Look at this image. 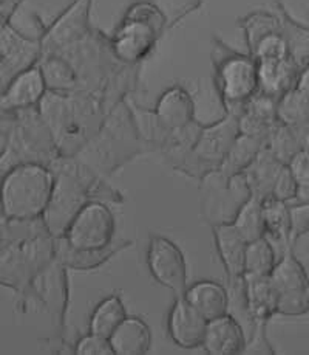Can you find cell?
<instances>
[{
	"mask_svg": "<svg viewBox=\"0 0 309 355\" xmlns=\"http://www.w3.org/2000/svg\"><path fill=\"white\" fill-rule=\"evenodd\" d=\"M263 213H265L268 238L279 242L285 248V252L292 248L291 239V213H289V203L275 199H266L263 202Z\"/></svg>",
	"mask_w": 309,
	"mask_h": 355,
	"instance_id": "1f68e13d",
	"label": "cell"
},
{
	"mask_svg": "<svg viewBox=\"0 0 309 355\" xmlns=\"http://www.w3.org/2000/svg\"><path fill=\"white\" fill-rule=\"evenodd\" d=\"M246 281V295L251 313L257 324H268L277 312V295L272 286L271 276H247Z\"/></svg>",
	"mask_w": 309,
	"mask_h": 355,
	"instance_id": "83f0119b",
	"label": "cell"
},
{
	"mask_svg": "<svg viewBox=\"0 0 309 355\" xmlns=\"http://www.w3.org/2000/svg\"><path fill=\"white\" fill-rule=\"evenodd\" d=\"M240 135L238 115L227 114L218 121L203 124L192 149L182 157L175 169L195 179L205 180L225 163L236 137Z\"/></svg>",
	"mask_w": 309,
	"mask_h": 355,
	"instance_id": "9c48e42d",
	"label": "cell"
},
{
	"mask_svg": "<svg viewBox=\"0 0 309 355\" xmlns=\"http://www.w3.org/2000/svg\"><path fill=\"white\" fill-rule=\"evenodd\" d=\"M291 213V244L294 245L301 236L309 233V203H292L289 205Z\"/></svg>",
	"mask_w": 309,
	"mask_h": 355,
	"instance_id": "60d3db41",
	"label": "cell"
},
{
	"mask_svg": "<svg viewBox=\"0 0 309 355\" xmlns=\"http://www.w3.org/2000/svg\"><path fill=\"white\" fill-rule=\"evenodd\" d=\"M55 173L41 163H22L2 175V219L35 220L47 209Z\"/></svg>",
	"mask_w": 309,
	"mask_h": 355,
	"instance_id": "8992f818",
	"label": "cell"
},
{
	"mask_svg": "<svg viewBox=\"0 0 309 355\" xmlns=\"http://www.w3.org/2000/svg\"><path fill=\"white\" fill-rule=\"evenodd\" d=\"M115 216L102 200H91L77 213L65 241L79 250H101L113 244Z\"/></svg>",
	"mask_w": 309,
	"mask_h": 355,
	"instance_id": "8fae6325",
	"label": "cell"
},
{
	"mask_svg": "<svg viewBox=\"0 0 309 355\" xmlns=\"http://www.w3.org/2000/svg\"><path fill=\"white\" fill-rule=\"evenodd\" d=\"M257 64L260 92L277 100L297 85L301 75V70L289 58L265 59V61H257Z\"/></svg>",
	"mask_w": 309,
	"mask_h": 355,
	"instance_id": "7402d4cb",
	"label": "cell"
},
{
	"mask_svg": "<svg viewBox=\"0 0 309 355\" xmlns=\"http://www.w3.org/2000/svg\"><path fill=\"white\" fill-rule=\"evenodd\" d=\"M283 166L285 164L275 159L271 150L266 146L263 148L257 155V159L249 164L245 169V173H243L251 196L261 202L271 199L275 180H277Z\"/></svg>",
	"mask_w": 309,
	"mask_h": 355,
	"instance_id": "603a6c76",
	"label": "cell"
},
{
	"mask_svg": "<svg viewBox=\"0 0 309 355\" xmlns=\"http://www.w3.org/2000/svg\"><path fill=\"white\" fill-rule=\"evenodd\" d=\"M266 326L268 324H259L252 337L247 340L246 349L243 354H255V355H274L275 351L272 349L271 343L266 337Z\"/></svg>",
	"mask_w": 309,
	"mask_h": 355,
	"instance_id": "ee69618b",
	"label": "cell"
},
{
	"mask_svg": "<svg viewBox=\"0 0 309 355\" xmlns=\"http://www.w3.org/2000/svg\"><path fill=\"white\" fill-rule=\"evenodd\" d=\"M61 154L39 107L2 112V175L22 163L51 166Z\"/></svg>",
	"mask_w": 309,
	"mask_h": 355,
	"instance_id": "5b68a950",
	"label": "cell"
},
{
	"mask_svg": "<svg viewBox=\"0 0 309 355\" xmlns=\"http://www.w3.org/2000/svg\"><path fill=\"white\" fill-rule=\"evenodd\" d=\"M75 354L77 355H115L110 338L101 337L96 334H88L77 341L75 346Z\"/></svg>",
	"mask_w": 309,
	"mask_h": 355,
	"instance_id": "ab89813d",
	"label": "cell"
},
{
	"mask_svg": "<svg viewBox=\"0 0 309 355\" xmlns=\"http://www.w3.org/2000/svg\"><path fill=\"white\" fill-rule=\"evenodd\" d=\"M149 150L155 149L142 135L133 110L124 100L109 112L100 132L76 157L104 175Z\"/></svg>",
	"mask_w": 309,
	"mask_h": 355,
	"instance_id": "277c9868",
	"label": "cell"
},
{
	"mask_svg": "<svg viewBox=\"0 0 309 355\" xmlns=\"http://www.w3.org/2000/svg\"><path fill=\"white\" fill-rule=\"evenodd\" d=\"M251 55L255 61H265V59H286L289 58L286 41L281 36V33H274V35L266 36L263 41L255 47Z\"/></svg>",
	"mask_w": 309,
	"mask_h": 355,
	"instance_id": "f35d334b",
	"label": "cell"
},
{
	"mask_svg": "<svg viewBox=\"0 0 309 355\" xmlns=\"http://www.w3.org/2000/svg\"><path fill=\"white\" fill-rule=\"evenodd\" d=\"M115 355H144L152 346V332L146 321L127 317L110 337Z\"/></svg>",
	"mask_w": 309,
	"mask_h": 355,
	"instance_id": "4316f807",
	"label": "cell"
},
{
	"mask_svg": "<svg viewBox=\"0 0 309 355\" xmlns=\"http://www.w3.org/2000/svg\"><path fill=\"white\" fill-rule=\"evenodd\" d=\"M271 281L277 295L280 315L300 317L309 312V276L292 248L281 254L271 273Z\"/></svg>",
	"mask_w": 309,
	"mask_h": 355,
	"instance_id": "30bf717a",
	"label": "cell"
},
{
	"mask_svg": "<svg viewBox=\"0 0 309 355\" xmlns=\"http://www.w3.org/2000/svg\"><path fill=\"white\" fill-rule=\"evenodd\" d=\"M279 254L271 239L265 236L252 241L246 248L245 275L247 276H271L279 262Z\"/></svg>",
	"mask_w": 309,
	"mask_h": 355,
	"instance_id": "e575fe53",
	"label": "cell"
},
{
	"mask_svg": "<svg viewBox=\"0 0 309 355\" xmlns=\"http://www.w3.org/2000/svg\"><path fill=\"white\" fill-rule=\"evenodd\" d=\"M127 318L126 307L120 297H109L102 300L90 318V332L110 338L124 320Z\"/></svg>",
	"mask_w": 309,
	"mask_h": 355,
	"instance_id": "836d02e7",
	"label": "cell"
},
{
	"mask_svg": "<svg viewBox=\"0 0 309 355\" xmlns=\"http://www.w3.org/2000/svg\"><path fill=\"white\" fill-rule=\"evenodd\" d=\"M44 56L42 41L17 33L8 24L0 27V84L2 90L17 75L36 67Z\"/></svg>",
	"mask_w": 309,
	"mask_h": 355,
	"instance_id": "4fadbf2b",
	"label": "cell"
},
{
	"mask_svg": "<svg viewBox=\"0 0 309 355\" xmlns=\"http://www.w3.org/2000/svg\"><path fill=\"white\" fill-rule=\"evenodd\" d=\"M184 298L207 321L220 318L227 313V288L215 281H200L192 287H187Z\"/></svg>",
	"mask_w": 309,
	"mask_h": 355,
	"instance_id": "484cf974",
	"label": "cell"
},
{
	"mask_svg": "<svg viewBox=\"0 0 309 355\" xmlns=\"http://www.w3.org/2000/svg\"><path fill=\"white\" fill-rule=\"evenodd\" d=\"M37 65L42 71L48 92L73 94V92L79 90L76 70L65 58L59 55H44Z\"/></svg>",
	"mask_w": 309,
	"mask_h": 355,
	"instance_id": "f546056e",
	"label": "cell"
},
{
	"mask_svg": "<svg viewBox=\"0 0 309 355\" xmlns=\"http://www.w3.org/2000/svg\"><path fill=\"white\" fill-rule=\"evenodd\" d=\"M308 17H309V12H308ZM295 87H299L300 90L306 92V94H309V67L306 70L301 71V75L299 78V83Z\"/></svg>",
	"mask_w": 309,
	"mask_h": 355,
	"instance_id": "bcb514c9",
	"label": "cell"
},
{
	"mask_svg": "<svg viewBox=\"0 0 309 355\" xmlns=\"http://www.w3.org/2000/svg\"><path fill=\"white\" fill-rule=\"evenodd\" d=\"M61 157H76L100 132L109 110L84 92H47L39 104Z\"/></svg>",
	"mask_w": 309,
	"mask_h": 355,
	"instance_id": "3957f363",
	"label": "cell"
},
{
	"mask_svg": "<svg viewBox=\"0 0 309 355\" xmlns=\"http://www.w3.org/2000/svg\"><path fill=\"white\" fill-rule=\"evenodd\" d=\"M129 245V242L124 244H113L101 248V250H79L71 247L65 238L56 239V261L62 264L65 268H75V270H91L102 264L109 259L113 258L116 253H120Z\"/></svg>",
	"mask_w": 309,
	"mask_h": 355,
	"instance_id": "cb8c5ba5",
	"label": "cell"
},
{
	"mask_svg": "<svg viewBox=\"0 0 309 355\" xmlns=\"http://www.w3.org/2000/svg\"><path fill=\"white\" fill-rule=\"evenodd\" d=\"M265 146L266 143L260 138L240 134L234 141L231 150H229L225 163L216 171V174L225 180H231L234 177L243 174L249 164L257 159L260 150Z\"/></svg>",
	"mask_w": 309,
	"mask_h": 355,
	"instance_id": "f1b7e54d",
	"label": "cell"
},
{
	"mask_svg": "<svg viewBox=\"0 0 309 355\" xmlns=\"http://www.w3.org/2000/svg\"><path fill=\"white\" fill-rule=\"evenodd\" d=\"M42 71L36 67L22 71L2 90L0 109L2 112H16L30 107H39L42 98L47 94Z\"/></svg>",
	"mask_w": 309,
	"mask_h": 355,
	"instance_id": "ac0fdd59",
	"label": "cell"
},
{
	"mask_svg": "<svg viewBox=\"0 0 309 355\" xmlns=\"http://www.w3.org/2000/svg\"><path fill=\"white\" fill-rule=\"evenodd\" d=\"M50 168L55 173V188L42 219L53 238H64L70 223L88 202L121 200L120 193L77 157H59Z\"/></svg>",
	"mask_w": 309,
	"mask_h": 355,
	"instance_id": "6da1fadb",
	"label": "cell"
},
{
	"mask_svg": "<svg viewBox=\"0 0 309 355\" xmlns=\"http://www.w3.org/2000/svg\"><path fill=\"white\" fill-rule=\"evenodd\" d=\"M279 120L299 132H309V94L294 87L279 100Z\"/></svg>",
	"mask_w": 309,
	"mask_h": 355,
	"instance_id": "4dcf8cb0",
	"label": "cell"
},
{
	"mask_svg": "<svg viewBox=\"0 0 309 355\" xmlns=\"http://www.w3.org/2000/svg\"><path fill=\"white\" fill-rule=\"evenodd\" d=\"M277 109V98L259 92L257 95L246 103V106L243 107L241 114L238 115L240 134L260 138L266 143L272 130L280 123Z\"/></svg>",
	"mask_w": 309,
	"mask_h": 355,
	"instance_id": "d6986e66",
	"label": "cell"
},
{
	"mask_svg": "<svg viewBox=\"0 0 309 355\" xmlns=\"http://www.w3.org/2000/svg\"><path fill=\"white\" fill-rule=\"evenodd\" d=\"M246 334L236 320L226 313L209 321L203 349L209 355H238L246 349Z\"/></svg>",
	"mask_w": 309,
	"mask_h": 355,
	"instance_id": "ffe728a7",
	"label": "cell"
},
{
	"mask_svg": "<svg viewBox=\"0 0 309 355\" xmlns=\"http://www.w3.org/2000/svg\"><path fill=\"white\" fill-rule=\"evenodd\" d=\"M56 261V238L44 219L3 220L2 227V282L26 291L35 279Z\"/></svg>",
	"mask_w": 309,
	"mask_h": 355,
	"instance_id": "7a4b0ae2",
	"label": "cell"
},
{
	"mask_svg": "<svg viewBox=\"0 0 309 355\" xmlns=\"http://www.w3.org/2000/svg\"><path fill=\"white\" fill-rule=\"evenodd\" d=\"M156 124L153 143L161 150L167 134L175 132L195 123V101L184 85H172L158 98L156 107L152 112Z\"/></svg>",
	"mask_w": 309,
	"mask_h": 355,
	"instance_id": "9a60e30c",
	"label": "cell"
},
{
	"mask_svg": "<svg viewBox=\"0 0 309 355\" xmlns=\"http://www.w3.org/2000/svg\"><path fill=\"white\" fill-rule=\"evenodd\" d=\"M297 187L299 185L294 179L291 169L288 168V164H285V166L280 171L277 180H275L272 197H275V199H279V200L291 203L294 200L295 193H297Z\"/></svg>",
	"mask_w": 309,
	"mask_h": 355,
	"instance_id": "b9f144b4",
	"label": "cell"
},
{
	"mask_svg": "<svg viewBox=\"0 0 309 355\" xmlns=\"http://www.w3.org/2000/svg\"><path fill=\"white\" fill-rule=\"evenodd\" d=\"M299 187H309V150L301 149L288 163Z\"/></svg>",
	"mask_w": 309,
	"mask_h": 355,
	"instance_id": "7bdbcfd3",
	"label": "cell"
},
{
	"mask_svg": "<svg viewBox=\"0 0 309 355\" xmlns=\"http://www.w3.org/2000/svg\"><path fill=\"white\" fill-rule=\"evenodd\" d=\"M95 0H73L59 15L42 37L44 55H57L88 36L93 27L90 24Z\"/></svg>",
	"mask_w": 309,
	"mask_h": 355,
	"instance_id": "7c38bea8",
	"label": "cell"
},
{
	"mask_svg": "<svg viewBox=\"0 0 309 355\" xmlns=\"http://www.w3.org/2000/svg\"><path fill=\"white\" fill-rule=\"evenodd\" d=\"M166 28L167 16L160 6L150 0H136L110 36V47L121 62L141 65L155 50Z\"/></svg>",
	"mask_w": 309,
	"mask_h": 355,
	"instance_id": "52a82bcc",
	"label": "cell"
},
{
	"mask_svg": "<svg viewBox=\"0 0 309 355\" xmlns=\"http://www.w3.org/2000/svg\"><path fill=\"white\" fill-rule=\"evenodd\" d=\"M147 266L153 279L184 297L187 291V264L180 247L162 236H153L147 250Z\"/></svg>",
	"mask_w": 309,
	"mask_h": 355,
	"instance_id": "5bb4252c",
	"label": "cell"
},
{
	"mask_svg": "<svg viewBox=\"0 0 309 355\" xmlns=\"http://www.w3.org/2000/svg\"><path fill=\"white\" fill-rule=\"evenodd\" d=\"M266 148L271 150L279 162L288 164L299 150L303 149L301 132L286 126V124L280 121L277 124V128L272 130L271 137L268 138Z\"/></svg>",
	"mask_w": 309,
	"mask_h": 355,
	"instance_id": "74e56055",
	"label": "cell"
},
{
	"mask_svg": "<svg viewBox=\"0 0 309 355\" xmlns=\"http://www.w3.org/2000/svg\"><path fill=\"white\" fill-rule=\"evenodd\" d=\"M216 252L225 266L227 279L245 276V259L247 242L234 227V223H220L214 227Z\"/></svg>",
	"mask_w": 309,
	"mask_h": 355,
	"instance_id": "44dd1931",
	"label": "cell"
},
{
	"mask_svg": "<svg viewBox=\"0 0 309 355\" xmlns=\"http://www.w3.org/2000/svg\"><path fill=\"white\" fill-rule=\"evenodd\" d=\"M215 87L227 114L240 115L246 103L260 92L259 64L251 55L229 49L215 39Z\"/></svg>",
	"mask_w": 309,
	"mask_h": 355,
	"instance_id": "ba28073f",
	"label": "cell"
},
{
	"mask_svg": "<svg viewBox=\"0 0 309 355\" xmlns=\"http://www.w3.org/2000/svg\"><path fill=\"white\" fill-rule=\"evenodd\" d=\"M240 27L245 33V41L249 53L269 35L280 33V17L277 11H252L240 19Z\"/></svg>",
	"mask_w": 309,
	"mask_h": 355,
	"instance_id": "d6a6232c",
	"label": "cell"
},
{
	"mask_svg": "<svg viewBox=\"0 0 309 355\" xmlns=\"http://www.w3.org/2000/svg\"><path fill=\"white\" fill-rule=\"evenodd\" d=\"M209 321L184 297H176L169 312L167 329L170 338L182 349L203 346Z\"/></svg>",
	"mask_w": 309,
	"mask_h": 355,
	"instance_id": "e0dca14e",
	"label": "cell"
},
{
	"mask_svg": "<svg viewBox=\"0 0 309 355\" xmlns=\"http://www.w3.org/2000/svg\"><path fill=\"white\" fill-rule=\"evenodd\" d=\"M274 8L280 17V33L288 45L289 59L303 71L309 67V24L303 25L289 15L281 2H275Z\"/></svg>",
	"mask_w": 309,
	"mask_h": 355,
	"instance_id": "d4e9b609",
	"label": "cell"
},
{
	"mask_svg": "<svg viewBox=\"0 0 309 355\" xmlns=\"http://www.w3.org/2000/svg\"><path fill=\"white\" fill-rule=\"evenodd\" d=\"M227 295H229L227 313L231 315L234 320L238 321L240 326L243 327V331L246 334V340H249L252 337V334L255 332V329H257L259 324L255 323V320L251 313V309H249L245 276L229 279Z\"/></svg>",
	"mask_w": 309,
	"mask_h": 355,
	"instance_id": "8d00e7d4",
	"label": "cell"
},
{
	"mask_svg": "<svg viewBox=\"0 0 309 355\" xmlns=\"http://www.w3.org/2000/svg\"><path fill=\"white\" fill-rule=\"evenodd\" d=\"M234 227L238 230V233L246 239V242L257 241L260 238H265L268 234L266 232V222H265V213H263V202L255 199V197H249V199L243 203V207L238 209L235 219Z\"/></svg>",
	"mask_w": 309,
	"mask_h": 355,
	"instance_id": "d590c367",
	"label": "cell"
},
{
	"mask_svg": "<svg viewBox=\"0 0 309 355\" xmlns=\"http://www.w3.org/2000/svg\"><path fill=\"white\" fill-rule=\"evenodd\" d=\"M207 177L215 182L214 185H210L212 188L203 207L207 220L214 227L220 223H232L243 203L251 197L245 177L240 174L231 180H225L216 173Z\"/></svg>",
	"mask_w": 309,
	"mask_h": 355,
	"instance_id": "2e32d148",
	"label": "cell"
},
{
	"mask_svg": "<svg viewBox=\"0 0 309 355\" xmlns=\"http://www.w3.org/2000/svg\"><path fill=\"white\" fill-rule=\"evenodd\" d=\"M25 0H0V8H2L0 17H2V24L8 21V19L15 15L19 8H21Z\"/></svg>",
	"mask_w": 309,
	"mask_h": 355,
	"instance_id": "f6af8a7d",
	"label": "cell"
}]
</instances>
